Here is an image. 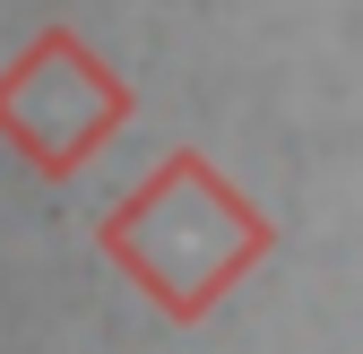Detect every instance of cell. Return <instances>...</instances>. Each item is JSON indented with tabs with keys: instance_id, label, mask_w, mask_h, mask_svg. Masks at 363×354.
I'll return each mask as SVG.
<instances>
[{
	"instance_id": "6da1fadb",
	"label": "cell",
	"mask_w": 363,
	"mask_h": 354,
	"mask_svg": "<svg viewBox=\"0 0 363 354\" xmlns=\"http://www.w3.org/2000/svg\"><path fill=\"white\" fill-rule=\"evenodd\" d=\"M104 251L164 302L173 320H199L208 302L268 251V216L225 182L208 156L182 147V156H164L147 182L130 190V207L104 216Z\"/></svg>"
},
{
	"instance_id": "7a4b0ae2",
	"label": "cell",
	"mask_w": 363,
	"mask_h": 354,
	"mask_svg": "<svg viewBox=\"0 0 363 354\" xmlns=\"http://www.w3.org/2000/svg\"><path fill=\"white\" fill-rule=\"evenodd\" d=\"M121 121H130V78L78 26H43L26 52L0 69V139H9L43 182H69Z\"/></svg>"
}]
</instances>
